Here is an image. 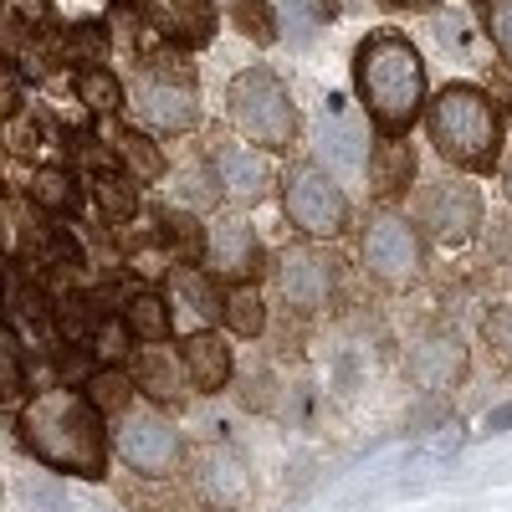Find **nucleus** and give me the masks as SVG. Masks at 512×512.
Masks as SVG:
<instances>
[{"label":"nucleus","instance_id":"9","mask_svg":"<svg viewBox=\"0 0 512 512\" xmlns=\"http://www.w3.org/2000/svg\"><path fill=\"white\" fill-rule=\"evenodd\" d=\"M415 226L441 241V246H472L487 226V205H482V190L461 175H446V180H431L420 195H415Z\"/></svg>","mask_w":512,"mask_h":512},{"label":"nucleus","instance_id":"39","mask_svg":"<svg viewBox=\"0 0 512 512\" xmlns=\"http://www.w3.org/2000/svg\"><path fill=\"white\" fill-rule=\"evenodd\" d=\"M6 400H16V405H26V369H21V328L16 323H6Z\"/></svg>","mask_w":512,"mask_h":512},{"label":"nucleus","instance_id":"8","mask_svg":"<svg viewBox=\"0 0 512 512\" xmlns=\"http://www.w3.org/2000/svg\"><path fill=\"white\" fill-rule=\"evenodd\" d=\"M113 451L134 477L144 482H164L169 472H180L185 461V436L169 420V410L149 405V410H128L113 420Z\"/></svg>","mask_w":512,"mask_h":512},{"label":"nucleus","instance_id":"4","mask_svg":"<svg viewBox=\"0 0 512 512\" xmlns=\"http://www.w3.org/2000/svg\"><path fill=\"white\" fill-rule=\"evenodd\" d=\"M128 108L139 113V123L149 128L154 139H180L200 123V88H195V67L190 52L180 47H159L144 52L139 77L128 88Z\"/></svg>","mask_w":512,"mask_h":512},{"label":"nucleus","instance_id":"30","mask_svg":"<svg viewBox=\"0 0 512 512\" xmlns=\"http://www.w3.org/2000/svg\"><path fill=\"white\" fill-rule=\"evenodd\" d=\"M82 395H88L108 420H118V415H128V410H134V395H139V384H134V374H128L123 364H103L98 374H93V384H88V390H82Z\"/></svg>","mask_w":512,"mask_h":512},{"label":"nucleus","instance_id":"25","mask_svg":"<svg viewBox=\"0 0 512 512\" xmlns=\"http://www.w3.org/2000/svg\"><path fill=\"white\" fill-rule=\"evenodd\" d=\"M26 200L41 210V216H72V210H77V180H72V169L36 164L31 180H26Z\"/></svg>","mask_w":512,"mask_h":512},{"label":"nucleus","instance_id":"5","mask_svg":"<svg viewBox=\"0 0 512 512\" xmlns=\"http://www.w3.org/2000/svg\"><path fill=\"white\" fill-rule=\"evenodd\" d=\"M226 118H231V134L256 144L262 154H287L297 144V134H303V118H297V103L287 93V82L262 62L231 77Z\"/></svg>","mask_w":512,"mask_h":512},{"label":"nucleus","instance_id":"18","mask_svg":"<svg viewBox=\"0 0 512 512\" xmlns=\"http://www.w3.org/2000/svg\"><path fill=\"white\" fill-rule=\"evenodd\" d=\"M420 175V154L410 139H374V154H369V195L384 200V205H395L400 195H410Z\"/></svg>","mask_w":512,"mask_h":512},{"label":"nucleus","instance_id":"37","mask_svg":"<svg viewBox=\"0 0 512 512\" xmlns=\"http://www.w3.org/2000/svg\"><path fill=\"white\" fill-rule=\"evenodd\" d=\"M477 16H482V31L497 47V57L512 67V0H477Z\"/></svg>","mask_w":512,"mask_h":512},{"label":"nucleus","instance_id":"40","mask_svg":"<svg viewBox=\"0 0 512 512\" xmlns=\"http://www.w3.org/2000/svg\"><path fill=\"white\" fill-rule=\"evenodd\" d=\"M482 431H492V436L512 431V400H507V405H497V410H487V420H482Z\"/></svg>","mask_w":512,"mask_h":512},{"label":"nucleus","instance_id":"13","mask_svg":"<svg viewBox=\"0 0 512 512\" xmlns=\"http://www.w3.org/2000/svg\"><path fill=\"white\" fill-rule=\"evenodd\" d=\"M190 492L205 512H241L251 497V466L231 441L205 446L190 466Z\"/></svg>","mask_w":512,"mask_h":512},{"label":"nucleus","instance_id":"19","mask_svg":"<svg viewBox=\"0 0 512 512\" xmlns=\"http://www.w3.org/2000/svg\"><path fill=\"white\" fill-rule=\"evenodd\" d=\"M180 359H185V374H190V390H200V395H221L231 384V374H236V359L226 349V338L210 333V328L185 333Z\"/></svg>","mask_w":512,"mask_h":512},{"label":"nucleus","instance_id":"6","mask_svg":"<svg viewBox=\"0 0 512 512\" xmlns=\"http://www.w3.org/2000/svg\"><path fill=\"white\" fill-rule=\"evenodd\" d=\"M282 190V216L303 241H338L349 231V195L338 185L333 169H323L318 159H297L287 164V175L277 180Z\"/></svg>","mask_w":512,"mask_h":512},{"label":"nucleus","instance_id":"32","mask_svg":"<svg viewBox=\"0 0 512 512\" xmlns=\"http://www.w3.org/2000/svg\"><path fill=\"white\" fill-rule=\"evenodd\" d=\"M226 328L236 338H262L267 333V303L256 287H226Z\"/></svg>","mask_w":512,"mask_h":512},{"label":"nucleus","instance_id":"33","mask_svg":"<svg viewBox=\"0 0 512 512\" xmlns=\"http://www.w3.org/2000/svg\"><path fill=\"white\" fill-rule=\"evenodd\" d=\"M477 26H482V21H461V16L441 11V16L431 21V36H436V47H441V52H451V57H461V62H482Z\"/></svg>","mask_w":512,"mask_h":512},{"label":"nucleus","instance_id":"23","mask_svg":"<svg viewBox=\"0 0 512 512\" xmlns=\"http://www.w3.org/2000/svg\"><path fill=\"white\" fill-rule=\"evenodd\" d=\"M52 52H57L62 62H77V67H103L108 52H113V31H108V21H93V16L67 21V26L52 36Z\"/></svg>","mask_w":512,"mask_h":512},{"label":"nucleus","instance_id":"12","mask_svg":"<svg viewBox=\"0 0 512 512\" xmlns=\"http://www.w3.org/2000/svg\"><path fill=\"white\" fill-rule=\"evenodd\" d=\"M369 128L374 123L364 118V108H349V98L333 93L318 113V128H313L318 164L333 169V175H369V154H374Z\"/></svg>","mask_w":512,"mask_h":512},{"label":"nucleus","instance_id":"36","mask_svg":"<svg viewBox=\"0 0 512 512\" xmlns=\"http://www.w3.org/2000/svg\"><path fill=\"white\" fill-rule=\"evenodd\" d=\"M482 344L492 349V359L512 374V303H497L482 313Z\"/></svg>","mask_w":512,"mask_h":512},{"label":"nucleus","instance_id":"26","mask_svg":"<svg viewBox=\"0 0 512 512\" xmlns=\"http://www.w3.org/2000/svg\"><path fill=\"white\" fill-rule=\"evenodd\" d=\"M103 318H108V308L98 303V292H67V297H57L52 328H57L62 344H93Z\"/></svg>","mask_w":512,"mask_h":512},{"label":"nucleus","instance_id":"2","mask_svg":"<svg viewBox=\"0 0 512 512\" xmlns=\"http://www.w3.org/2000/svg\"><path fill=\"white\" fill-rule=\"evenodd\" d=\"M354 93L379 139L415 134V123L431 108V82H425V57L405 31L384 26L354 47Z\"/></svg>","mask_w":512,"mask_h":512},{"label":"nucleus","instance_id":"41","mask_svg":"<svg viewBox=\"0 0 512 512\" xmlns=\"http://www.w3.org/2000/svg\"><path fill=\"white\" fill-rule=\"evenodd\" d=\"M390 6H405V11H431V6H441V0H390Z\"/></svg>","mask_w":512,"mask_h":512},{"label":"nucleus","instance_id":"11","mask_svg":"<svg viewBox=\"0 0 512 512\" xmlns=\"http://www.w3.org/2000/svg\"><path fill=\"white\" fill-rule=\"evenodd\" d=\"M205 267L216 272L226 287H256L267 267L262 236H256L246 210H216L210 216V241H205Z\"/></svg>","mask_w":512,"mask_h":512},{"label":"nucleus","instance_id":"16","mask_svg":"<svg viewBox=\"0 0 512 512\" xmlns=\"http://www.w3.org/2000/svg\"><path fill=\"white\" fill-rule=\"evenodd\" d=\"M144 16H149V31H159L164 47H180V52L210 47L221 31V11L210 0H144Z\"/></svg>","mask_w":512,"mask_h":512},{"label":"nucleus","instance_id":"17","mask_svg":"<svg viewBox=\"0 0 512 512\" xmlns=\"http://www.w3.org/2000/svg\"><path fill=\"white\" fill-rule=\"evenodd\" d=\"M128 374H134L139 395H144L149 405H159V410H180V405H185L190 374H185V359H180V354H169V349H159V344H144L134 359H128Z\"/></svg>","mask_w":512,"mask_h":512},{"label":"nucleus","instance_id":"24","mask_svg":"<svg viewBox=\"0 0 512 512\" xmlns=\"http://www.w3.org/2000/svg\"><path fill=\"white\" fill-rule=\"evenodd\" d=\"M113 149H118L123 169H128V175H134L139 185H159V180H169L164 144L149 134V128H118V134H113Z\"/></svg>","mask_w":512,"mask_h":512},{"label":"nucleus","instance_id":"15","mask_svg":"<svg viewBox=\"0 0 512 512\" xmlns=\"http://www.w3.org/2000/svg\"><path fill=\"white\" fill-rule=\"evenodd\" d=\"M405 369H410V379H415V390H425V395L456 390V384L466 379V344H461V333H456V328L420 333L415 349H410V359H405Z\"/></svg>","mask_w":512,"mask_h":512},{"label":"nucleus","instance_id":"38","mask_svg":"<svg viewBox=\"0 0 512 512\" xmlns=\"http://www.w3.org/2000/svg\"><path fill=\"white\" fill-rule=\"evenodd\" d=\"M128 344H134V328H128V318H123V313H108V318L98 323V333H93L98 359H103V364H123Z\"/></svg>","mask_w":512,"mask_h":512},{"label":"nucleus","instance_id":"35","mask_svg":"<svg viewBox=\"0 0 512 512\" xmlns=\"http://www.w3.org/2000/svg\"><path fill=\"white\" fill-rule=\"evenodd\" d=\"M98 369H103V359L93 344H62L57 349V379H62L57 390H88Z\"/></svg>","mask_w":512,"mask_h":512},{"label":"nucleus","instance_id":"31","mask_svg":"<svg viewBox=\"0 0 512 512\" xmlns=\"http://www.w3.org/2000/svg\"><path fill=\"white\" fill-rule=\"evenodd\" d=\"M77 267H88L82 241L67 226H41L36 231V277H47V272H77Z\"/></svg>","mask_w":512,"mask_h":512},{"label":"nucleus","instance_id":"7","mask_svg":"<svg viewBox=\"0 0 512 512\" xmlns=\"http://www.w3.org/2000/svg\"><path fill=\"white\" fill-rule=\"evenodd\" d=\"M359 267L384 292L415 287L425 272V231L410 216H400V210H379V216H369V226L359 236Z\"/></svg>","mask_w":512,"mask_h":512},{"label":"nucleus","instance_id":"28","mask_svg":"<svg viewBox=\"0 0 512 512\" xmlns=\"http://www.w3.org/2000/svg\"><path fill=\"white\" fill-rule=\"evenodd\" d=\"M169 303H175V297H164V292H149V287H144L134 303L123 308V318H128V328H134L139 344H164V338L175 333V308H169Z\"/></svg>","mask_w":512,"mask_h":512},{"label":"nucleus","instance_id":"29","mask_svg":"<svg viewBox=\"0 0 512 512\" xmlns=\"http://www.w3.org/2000/svg\"><path fill=\"white\" fill-rule=\"evenodd\" d=\"M93 205L103 210V221H118V226H128L139 216V180L128 175V169H113V175H93Z\"/></svg>","mask_w":512,"mask_h":512},{"label":"nucleus","instance_id":"21","mask_svg":"<svg viewBox=\"0 0 512 512\" xmlns=\"http://www.w3.org/2000/svg\"><path fill=\"white\" fill-rule=\"evenodd\" d=\"M154 236H159V246L175 256V262H205L210 226H205V216H195V210L164 205L159 216H154Z\"/></svg>","mask_w":512,"mask_h":512},{"label":"nucleus","instance_id":"27","mask_svg":"<svg viewBox=\"0 0 512 512\" xmlns=\"http://www.w3.org/2000/svg\"><path fill=\"white\" fill-rule=\"evenodd\" d=\"M72 93H77L82 108L98 113V118H108V113H118L128 103V88H123V77L113 67H77L72 72Z\"/></svg>","mask_w":512,"mask_h":512},{"label":"nucleus","instance_id":"3","mask_svg":"<svg viewBox=\"0 0 512 512\" xmlns=\"http://www.w3.org/2000/svg\"><path fill=\"white\" fill-rule=\"evenodd\" d=\"M425 134H431L436 154L451 169H461V175H492V169L507 164L502 159V144H507L502 108L477 82H446L431 98V108H425Z\"/></svg>","mask_w":512,"mask_h":512},{"label":"nucleus","instance_id":"10","mask_svg":"<svg viewBox=\"0 0 512 512\" xmlns=\"http://www.w3.org/2000/svg\"><path fill=\"white\" fill-rule=\"evenodd\" d=\"M272 287L282 297V308L297 318H313L323 308H333V292H338V256L323 251L318 241H297L287 246L277 262H272Z\"/></svg>","mask_w":512,"mask_h":512},{"label":"nucleus","instance_id":"20","mask_svg":"<svg viewBox=\"0 0 512 512\" xmlns=\"http://www.w3.org/2000/svg\"><path fill=\"white\" fill-rule=\"evenodd\" d=\"M169 297H175L180 308H190L200 318V328L226 323V287L205 262H175V272H169Z\"/></svg>","mask_w":512,"mask_h":512},{"label":"nucleus","instance_id":"22","mask_svg":"<svg viewBox=\"0 0 512 512\" xmlns=\"http://www.w3.org/2000/svg\"><path fill=\"white\" fill-rule=\"evenodd\" d=\"M175 205L180 210H195V216H205V210H221L226 205V185H221V169L210 154H195L180 175H175Z\"/></svg>","mask_w":512,"mask_h":512},{"label":"nucleus","instance_id":"14","mask_svg":"<svg viewBox=\"0 0 512 512\" xmlns=\"http://www.w3.org/2000/svg\"><path fill=\"white\" fill-rule=\"evenodd\" d=\"M210 159H216V169H221V185H226V200H231V210H251V205H262L267 195H272V164H267V154L256 149V144H246V139H221L216 149H210Z\"/></svg>","mask_w":512,"mask_h":512},{"label":"nucleus","instance_id":"34","mask_svg":"<svg viewBox=\"0 0 512 512\" xmlns=\"http://www.w3.org/2000/svg\"><path fill=\"white\" fill-rule=\"evenodd\" d=\"M231 21L246 41H256V47H272V41L282 36L277 11L267 6V0H231Z\"/></svg>","mask_w":512,"mask_h":512},{"label":"nucleus","instance_id":"1","mask_svg":"<svg viewBox=\"0 0 512 512\" xmlns=\"http://www.w3.org/2000/svg\"><path fill=\"white\" fill-rule=\"evenodd\" d=\"M16 441L21 451L62 477L103 482L108 477V415L77 390H41L16 410Z\"/></svg>","mask_w":512,"mask_h":512},{"label":"nucleus","instance_id":"42","mask_svg":"<svg viewBox=\"0 0 512 512\" xmlns=\"http://www.w3.org/2000/svg\"><path fill=\"white\" fill-rule=\"evenodd\" d=\"M502 195H507V205H512V154H507V164H502Z\"/></svg>","mask_w":512,"mask_h":512}]
</instances>
